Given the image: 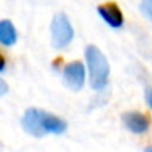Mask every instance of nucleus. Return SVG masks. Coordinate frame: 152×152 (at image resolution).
Segmentation results:
<instances>
[{"label": "nucleus", "instance_id": "20e7f679", "mask_svg": "<svg viewBox=\"0 0 152 152\" xmlns=\"http://www.w3.org/2000/svg\"><path fill=\"white\" fill-rule=\"evenodd\" d=\"M64 84L72 91H79L85 82V67L81 61H72L64 67L63 72Z\"/></svg>", "mask_w": 152, "mask_h": 152}, {"label": "nucleus", "instance_id": "39448f33", "mask_svg": "<svg viewBox=\"0 0 152 152\" xmlns=\"http://www.w3.org/2000/svg\"><path fill=\"white\" fill-rule=\"evenodd\" d=\"M122 122L124 125L133 131V133H145L148 131V128L151 127V118L149 115L143 113V112H127L122 115Z\"/></svg>", "mask_w": 152, "mask_h": 152}, {"label": "nucleus", "instance_id": "423d86ee", "mask_svg": "<svg viewBox=\"0 0 152 152\" xmlns=\"http://www.w3.org/2000/svg\"><path fill=\"white\" fill-rule=\"evenodd\" d=\"M97 11H99L100 17H102L110 27L118 28V27L122 26V23H124V15H122V12H121V9H119V6H118L116 3H113V2L103 3V5H100V6L97 8Z\"/></svg>", "mask_w": 152, "mask_h": 152}, {"label": "nucleus", "instance_id": "7ed1b4c3", "mask_svg": "<svg viewBox=\"0 0 152 152\" xmlns=\"http://www.w3.org/2000/svg\"><path fill=\"white\" fill-rule=\"evenodd\" d=\"M51 36L55 48H66L73 39V27L64 14H57L51 24Z\"/></svg>", "mask_w": 152, "mask_h": 152}, {"label": "nucleus", "instance_id": "6e6552de", "mask_svg": "<svg viewBox=\"0 0 152 152\" xmlns=\"http://www.w3.org/2000/svg\"><path fill=\"white\" fill-rule=\"evenodd\" d=\"M140 9L142 12L152 20V0H142V3H140Z\"/></svg>", "mask_w": 152, "mask_h": 152}, {"label": "nucleus", "instance_id": "1a4fd4ad", "mask_svg": "<svg viewBox=\"0 0 152 152\" xmlns=\"http://www.w3.org/2000/svg\"><path fill=\"white\" fill-rule=\"evenodd\" d=\"M145 99H146V103H148V106L152 109V88H146Z\"/></svg>", "mask_w": 152, "mask_h": 152}, {"label": "nucleus", "instance_id": "f03ea898", "mask_svg": "<svg viewBox=\"0 0 152 152\" xmlns=\"http://www.w3.org/2000/svg\"><path fill=\"white\" fill-rule=\"evenodd\" d=\"M85 58L88 64L90 84L94 90H102L106 87L109 79V63L104 54L94 45H90L85 51Z\"/></svg>", "mask_w": 152, "mask_h": 152}, {"label": "nucleus", "instance_id": "f257e3e1", "mask_svg": "<svg viewBox=\"0 0 152 152\" xmlns=\"http://www.w3.org/2000/svg\"><path fill=\"white\" fill-rule=\"evenodd\" d=\"M21 124L23 128L34 137H43L45 134H61L67 128L64 119L49 112L33 109V107L26 110Z\"/></svg>", "mask_w": 152, "mask_h": 152}, {"label": "nucleus", "instance_id": "9b49d317", "mask_svg": "<svg viewBox=\"0 0 152 152\" xmlns=\"http://www.w3.org/2000/svg\"><path fill=\"white\" fill-rule=\"evenodd\" d=\"M5 67H6V60H5V57L2 54H0V72H3Z\"/></svg>", "mask_w": 152, "mask_h": 152}, {"label": "nucleus", "instance_id": "0eeeda50", "mask_svg": "<svg viewBox=\"0 0 152 152\" xmlns=\"http://www.w3.org/2000/svg\"><path fill=\"white\" fill-rule=\"evenodd\" d=\"M18 36H17V28L9 20H2L0 21V45L5 46H12L15 45Z\"/></svg>", "mask_w": 152, "mask_h": 152}, {"label": "nucleus", "instance_id": "9d476101", "mask_svg": "<svg viewBox=\"0 0 152 152\" xmlns=\"http://www.w3.org/2000/svg\"><path fill=\"white\" fill-rule=\"evenodd\" d=\"M6 93H8V84L3 79H0V96H3Z\"/></svg>", "mask_w": 152, "mask_h": 152}]
</instances>
